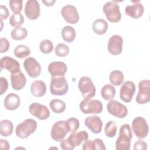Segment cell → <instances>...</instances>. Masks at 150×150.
I'll list each match as a JSON object with an SVG mask.
<instances>
[{"label": "cell", "instance_id": "1", "mask_svg": "<svg viewBox=\"0 0 150 150\" xmlns=\"http://www.w3.org/2000/svg\"><path fill=\"white\" fill-rule=\"evenodd\" d=\"M88 134L86 131L74 132L67 139H63L60 141V146L64 150H72L79 146L83 141L88 139Z\"/></svg>", "mask_w": 150, "mask_h": 150}, {"label": "cell", "instance_id": "2", "mask_svg": "<svg viewBox=\"0 0 150 150\" xmlns=\"http://www.w3.org/2000/svg\"><path fill=\"white\" fill-rule=\"evenodd\" d=\"M132 134L130 125L125 124L120 127L119 135L115 142L116 150H129Z\"/></svg>", "mask_w": 150, "mask_h": 150}, {"label": "cell", "instance_id": "3", "mask_svg": "<svg viewBox=\"0 0 150 150\" xmlns=\"http://www.w3.org/2000/svg\"><path fill=\"white\" fill-rule=\"evenodd\" d=\"M36 128L37 122L32 118H28L16 126L15 133L18 137L25 139L34 133Z\"/></svg>", "mask_w": 150, "mask_h": 150}, {"label": "cell", "instance_id": "4", "mask_svg": "<svg viewBox=\"0 0 150 150\" xmlns=\"http://www.w3.org/2000/svg\"><path fill=\"white\" fill-rule=\"evenodd\" d=\"M103 11L107 19L111 22L117 23L121 19L120 6L116 1L106 2L103 7Z\"/></svg>", "mask_w": 150, "mask_h": 150}, {"label": "cell", "instance_id": "5", "mask_svg": "<svg viewBox=\"0 0 150 150\" xmlns=\"http://www.w3.org/2000/svg\"><path fill=\"white\" fill-rule=\"evenodd\" d=\"M69 86L64 76L52 77L50 84V93L54 96H63L67 93Z\"/></svg>", "mask_w": 150, "mask_h": 150}, {"label": "cell", "instance_id": "6", "mask_svg": "<svg viewBox=\"0 0 150 150\" xmlns=\"http://www.w3.org/2000/svg\"><path fill=\"white\" fill-rule=\"evenodd\" d=\"M80 109L84 114H100L103 110V104L98 100L84 98L79 105Z\"/></svg>", "mask_w": 150, "mask_h": 150}, {"label": "cell", "instance_id": "7", "mask_svg": "<svg viewBox=\"0 0 150 150\" xmlns=\"http://www.w3.org/2000/svg\"><path fill=\"white\" fill-rule=\"evenodd\" d=\"M78 87L84 98H92L96 95V87L91 79L87 76H83L79 81Z\"/></svg>", "mask_w": 150, "mask_h": 150}, {"label": "cell", "instance_id": "8", "mask_svg": "<svg viewBox=\"0 0 150 150\" xmlns=\"http://www.w3.org/2000/svg\"><path fill=\"white\" fill-rule=\"evenodd\" d=\"M132 131L139 139H143L148 134L149 127L146 121L142 117H135L132 122Z\"/></svg>", "mask_w": 150, "mask_h": 150}, {"label": "cell", "instance_id": "9", "mask_svg": "<svg viewBox=\"0 0 150 150\" xmlns=\"http://www.w3.org/2000/svg\"><path fill=\"white\" fill-rule=\"evenodd\" d=\"M69 132L66 121H58L52 126L50 135L52 138L57 142L62 141Z\"/></svg>", "mask_w": 150, "mask_h": 150}, {"label": "cell", "instance_id": "10", "mask_svg": "<svg viewBox=\"0 0 150 150\" xmlns=\"http://www.w3.org/2000/svg\"><path fill=\"white\" fill-rule=\"evenodd\" d=\"M139 91L135 100L139 104H145L150 101V81L149 80H142L138 84Z\"/></svg>", "mask_w": 150, "mask_h": 150}, {"label": "cell", "instance_id": "11", "mask_svg": "<svg viewBox=\"0 0 150 150\" xmlns=\"http://www.w3.org/2000/svg\"><path fill=\"white\" fill-rule=\"evenodd\" d=\"M107 110L110 114L118 118H123L128 114L127 107L114 100H111L107 103Z\"/></svg>", "mask_w": 150, "mask_h": 150}, {"label": "cell", "instance_id": "12", "mask_svg": "<svg viewBox=\"0 0 150 150\" xmlns=\"http://www.w3.org/2000/svg\"><path fill=\"white\" fill-rule=\"evenodd\" d=\"M28 74L32 78L38 77L41 73V66L39 63L32 57L26 58L23 63Z\"/></svg>", "mask_w": 150, "mask_h": 150}, {"label": "cell", "instance_id": "13", "mask_svg": "<svg viewBox=\"0 0 150 150\" xmlns=\"http://www.w3.org/2000/svg\"><path fill=\"white\" fill-rule=\"evenodd\" d=\"M61 14L64 19L69 23L75 24L79 20L77 8L73 5H66L61 9Z\"/></svg>", "mask_w": 150, "mask_h": 150}, {"label": "cell", "instance_id": "14", "mask_svg": "<svg viewBox=\"0 0 150 150\" xmlns=\"http://www.w3.org/2000/svg\"><path fill=\"white\" fill-rule=\"evenodd\" d=\"M29 111L32 115L36 117L40 120L47 119L50 116V111L45 105L38 103H32L29 107Z\"/></svg>", "mask_w": 150, "mask_h": 150}, {"label": "cell", "instance_id": "15", "mask_svg": "<svg viewBox=\"0 0 150 150\" xmlns=\"http://www.w3.org/2000/svg\"><path fill=\"white\" fill-rule=\"evenodd\" d=\"M135 92V84L131 81H126L121 87L120 97L125 103H129Z\"/></svg>", "mask_w": 150, "mask_h": 150}, {"label": "cell", "instance_id": "16", "mask_svg": "<svg viewBox=\"0 0 150 150\" xmlns=\"http://www.w3.org/2000/svg\"><path fill=\"white\" fill-rule=\"evenodd\" d=\"M123 39L118 35H114L109 39L107 49L108 52L112 55L120 54L122 50Z\"/></svg>", "mask_w": 150, "mask_h": 150}, {"label": "cell", "instance_id": "17", "mask_svg": "<svg viewBox=\"0 0 150 150\" xmlns=\"http://www.w3.org/2000/svg\"><path fill=\"white\" fill-rule=\"evenodd\" d=\"M40 8L39 2L36 0H28L25 7V13L30 20H35L40 16Z\"/></svg>", "mask_w": 150, "mask_h": 150}, {"label": "cell", "instance_id": "18", "mask_svg": "<svg viewBox=\"0 0 150 150\" xmlns=\"http://www.w3.org/2000/svg\"><path fill=\"white\" fill-rule=\"evenodd\" d=\"M1 70L5 69L11 73L19 72L20 70V64L15 59L9 56H4L0 60Z\"/></svg>", "mask_w": 150, "mask_h": 150}, {"label": "cell", "instance_id": "19", "mask_svg": "<svg viewBox=\"0 0 150 150\" xmlns=\"http://www.w3.org/2000/svg\"><path fill=\"white\" fill-rule=\"evenodd\" d=\"M132 5H128L125 8V13L127 15L134 18L138 19L142 16L144 8L139 1H132Z\"/></svg>", "mask_w": 150, "mask_h": 150}, {"label": "cell", "instance_id": "20", "mask_svg": "<svg viewBox=\"0 0 150 150\" xmlns=\"http://www.w3.org/2000/svg\"><path fill=\"white\" fill-rule=\"evenodd\" d=\"M86 126L94 134H100L103 127V121L100 117L91 115L86 118L84 120Z\"/></svg>", "mask_w": 150, "mask_h": 150}, {"label": "cell", "instance_id": "21", "mask_svg": "<svg viewBox=\"0 0 150 150\" xmlns=\"http://www.w3.org/2000/svg\"><path fill=\"white\" fill-rule=\"evenodd\" d=\"M52 77L64 76L67 72V65L62 62H52L49 63L47 68Z\"/></svg>", "mask_w": 150, "mask_h": 150}, {"label": "cell", "instance_id": "22", "mask_svg": "<svg viewBox=\"0 0 150 150\" xmlns=\"http://www.w3.org/2000/svg\"><path fill=\"white\" fill-rule=\"evenodd\" d=\"M11 81L12 87L16 90H21L26 85V78L24 74L20 70L16 73H11Z\"/></svg>", "mask_w": 150, "mask_h": 150}, {"label": "cell", "instance_id": "23", "mask_svg": "<svg viewBox=\"0 0 150 150\" xmlns=\"http://www.w3.org/2000/svg\"><path fill=\"white\" fill-rule=\"evenodd\" d=\"M5 108L8 110L13 111L16 110L21 104V99L16 94L11 93L8 94L4 101Z\"/></svg>", "mask_w": 150, "mask_h": 150}, {"label": "cell", "instance_id": "24", "mask_svg": "<svg viewBox=\"0 0 150 150\" xmlns=\"http://www.w3.org/2000/svg\"><path fill=\"white\" fill-rule=\"evenodd\" d=\"M30 91L35 97H42L46 92V84L42 80H35L31 84Z\"/></svg>", "mask_w": 150, "mask_h": 150}, {"label": "cell", "instance_id": "25", "mask_svg": "<svg viewBox=\"0 0 150 150\" xmlns=\"http://www.w3.org/2000/svg\"><path fill=\"white\" fill-rule=\"evenodd\" d=\"M83 150H95V149L105 150L106 149V148L102 139L100 138H96L94 140L87 139L86 141H85L83 144Z\"/></svg>", "mask_w": 150, "mask_h": 150}, {"label": "cell", "instance_id": "26", "mask_svg": "<svg viewBox=\"0 0 150 150\" xmlns=\"http://www.w3.org/2000/svg\"><path fill=\"white\" fill-rule=\"evenodd\" d=\"M108 25L107 21L103 19H97L95 20L92 25V29L94 32L99 35L104 34L108 29Z\"/></svg>", "mask_w": 150, "mask_h": 150}, {"label": "cell", "instance_id": "27", "mask_svg": "<svg viewBox=\"0 0 150 150\" xmlns=\"http://www.w3.org/2000/svg\"><path fill=\"white\" fill-rule=\"evenodd\" d=\"M76 33L73 27L70 26H64L62 30L63 39L68 43H71L76 38Z\"/></svg>", "mask_w": 150, "mask_h": 150}, {"label": "cell", "instance_id": "28", "mask_svg": "<svg viewBox=\"0 0 150 150\" xmlns=\"http://www.w3.org/2000/svg\"><path fill=\"white\" fill-rule=\"evenodd\" d=\"M13 125L12 122L8 120H3L0 123V133L3 137H7L11 135L13 132Z\"/></svg>", "mask_w": 150, "mask_h": 150}, {"label": "cell", "instance_id": "29", "mask_svg": "<svg viewBox=\"0 0 150 150\" xmlns=\"http://www.w3.org/2000/svg\"><path fill=\"white\" fill-rule=\"evenodd\" d=\"M101 97L107 101L112 100L115 95V88L111 84H107L104 85L101 90Z\"/></svg>", "mask_w": 150, "mask_h": 150}, {"label": "cell", "instance_id": "30", "mask_svg": "<svg viewBox=\"0 0 150 150\" xmlns=\"http://www.w3.org/2000/svg\"><path fill=\"white\" fill-rule=\"evenodd\" d=\"M49 106L52 111L56 114H60L64 112L66 108V103L59 99H53L50 101Z\"/></svg>", "mask_w": 150, "mask_h": 150}, {"label": "cell", "instance_id": "31", "mask_svg": "<svg viewBox=\"0 0 150 150\" xmlns=\"http://www.w3.org/2000/svg\"><path fill=\"white\" fill-rule=\"evenodd\" d=\"M109 80L112 85L115 86H120L124 81V74L120 70H112L110 74Z\"/></svg>", "mask_w": 150, "mask_h": 150}, {"label": "cell", "instance_id": "32", "mask_svg": "<svg viewBox=\"0 0 150 150\" xmlns=\"http://www.w3.org/2000/svg\"><path fill=\"white\" fill-rule=\"evenodd\" d=\"M11 38L15 40H23L28 35V30L25 28L18 27L15 28L11 31Z\"/></svg>", "mask_w": 150, "mask_h": 150}, {"label": "cell", "instance_id": "33", "mask_svg": "<svg viewBox=\"0 0 150 150\" xmlns=\"http://www.w3.org/2000/svg\"><path fill=\"white\" fill-rule=\"evenodd\" d=\"M13 53L18 58L23 59L30 54V50L27 46L24 45H19L14 49Z\"/></svg>", "mask_w": 150, "mask_h": 150}, {"label": "cell", "instance_id": "34", "mask_svg": "<svg viewBox=\"0 0 150 150\" xmlns=\"http://www.w3.org/2000/svg\"><path fill=\"white\" fill-rule=\"evenodd\" d=\"M24 22V17L20 13H13L12 14L9 19V24L15 28L21 27V26Z\"/></svg>", "mask_w": 150, "mask_h": 150}, {"label": "cell", "instance_id": "35", "mask_svg": "<svg viewBox=\"0 0 150 150\" xmlns=\"http://www.w3.org/2000/svg\"><path fill=\"white\" fill-rule=\"evenodd\" d=\"M104 132L107 137H114L117 133V125L115 122L113 121H109L105 126Z\"/></svg>", "mask_w": 150, "mask_h": 150}, {"label": "cell", "instance_id": "36", "mask_svg": "<svg viewBox=\"0 0 150 150\" xmlns=\"http://www.w3.org/2000/svg\"><path fill=\"white\" fill-rule=\"evenodd\" d=\"M53 48L54 46L53 43L49 39H45L42 40L40 43L39 49L41 52L43 53H50L53 51Z\"/></svg>", "mask_w": 150, "mask_h": 150}, {"label": "cell", "instance_id": "37", "mask_svg": "<svg viewBox=\"0 0 150 150\" xmlns=\"http://www.w3.org/2000/svg\"><path fill=\"white\" fill-rule=\"evenodd\" d=\"M55 54L59 57H65L67 56L70 52L69 46L63 43H59L55 47Z\"/></svg>", "mask_w": 150, "mask_h": 150}, {"label": "cell", "instance_id": "38", "mask_svg": "<svg viewBox=\"0 0 150 150\" xmlns=\"http://www.w3.org/2000/svg\"><path fill=\"white\" fill-rule=\"evenodd\" d=\"M10 8L13 13H20L22 9V0H10L9 1Z\"/></svg>", "mask_w": 150, "mask_h": 150}, {"label": "cell", "instance_id": "39", "mask_svg": "<svg viewBox=\"0 0 150 150\" xmlns=\"http://www.w3.org/2000/svg\"><path fill=\"white\" fill-rule=\"evenodd\" d=\"M66 122L69 127V132H74L77 131V130L79 129L80 123L77 118L74 117L69 118L67 120Z\"/></svg>", "mask_w": 150, "mask_h": 150}, {"label": "cell", "instance_id": "40", "mask_svg": "<svg viewBox=\"0 0 150 150\" xmlns=\"http://www.w3.org/2000/svg\"><path fill=\"white\" fill-rule=\"evenodd\" d=\"M1 43V49H0V53H3L7 52L9 48V42L7 39L5 38H1L0 39Z\"/></svg>", "mask_w": 150, "mask_h": 150}, {"label": "cell", "instance_id": "41", "mask_svg": "<svg viewBox=\"0 0 150 150\" xmlns=\"http://www.w3.org/2000/svg\"><path fill=\"white\" fill-rule=\"evenodd\" d=\"M8 88V81L7 79L4 77H0V89L1 95L5 93Z\"/></svg>", "mask_w": 150, "mask_h": 150}, {"label": "cell", "instance_id": "42", "mask_svg": "<svg viewBox=\"0 0 150 150\" xmlns=\"http://www.w3.org/2000/svg\"><path fill=\"white\" fill-rule=\"evenodd\" d=\"M147 144L142 139H140L136 141L134 145V149H146Z\"/></svg>", "mask_w": 150, "mask_h": 150}, {"label": "cell", "instance_id": "43", "mask_svg": "<svg viewBox=\"0 0 150 150\" xmlns=\"http://www.w3.org/2000/svg\"><path fill=\"white\" fill-rule=\"evenodd\" d=\"M9 14V12L8 8L5 6L1 5L0 6V19H1V21H2L3 19H6L8 17Z\"/></svg>", "mask_w": 150, "mask_h": 150}, {"label": "cell", "instance_id": "44", "mask_svg": "<svg viewBox=\"0 0 150 150\" xmlns=\"http://www.w3.org/2000/svg\"><path fill=\"white\" fill-rule=\"evenodd\" d=\"M0 148L1 150H8L10 148V144L6 140L1 139Z\"/></svg>", "mask_w": 150, "mask_h": 150}, {"label": "cell", "instance_id": "45", "mask_svg": "<svg viewBox=\"0 0 150 150\" xmlns=\"http://www.w3.org/2000/svg\"><path fill=\"white\" fill-rule=\"evenodd\" d=\"M42 2L44 3L46 6H52L54 4V3L55 2V1L54 0H53V1H42Z\"/></svg>", "mask_w": 150, "mask_h": 150}]
</instances>
